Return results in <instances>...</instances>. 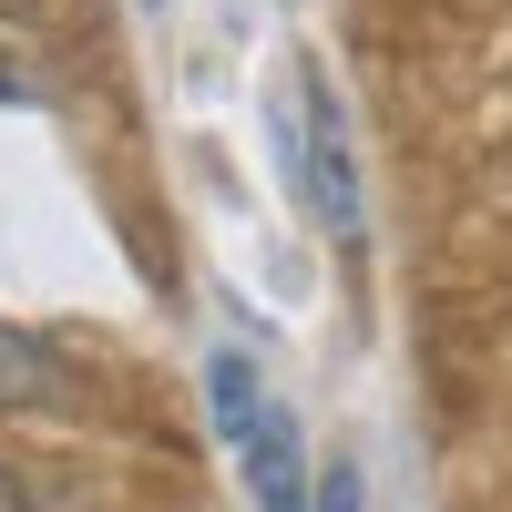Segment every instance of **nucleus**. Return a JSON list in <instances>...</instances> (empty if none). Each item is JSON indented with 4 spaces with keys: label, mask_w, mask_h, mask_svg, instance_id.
I'll use <instances>...</instances> for the list:
<instances>
[{
    "label": "nucleus",
    "mask_w": 512,
    "mask_h": 512,
    "mask_svg": "<svg viewBox=\"0 0 512 512\" xmlns=\"http://www.w3.org/2000/svg\"><path fill=\"white\" fill-rule=\"evenodd\" d=\"M205 410H216V431L236 451V472L256 492V512H308V441H297V410L267 390V369L246 349H216L205 359Z\"/></svg>",
    "instance_id": "nucleus-1"
},
{
    "label": "nucleus",
    "mask_w": 512,
    "mask_h": 512,
    "mask_svg": "<svg viewBox=\"0 0 512 512\" xmlns=\"http://www.w3.org/2000/svg\"><path fill=\"white\" fill-rule=\"evenodd\" d=\"M287 93H297V123H287L297 195H308V216L328 226V246H359L369 236V185H359V134H349V113H338V82L318 62H297Z\"/></svg>",
    "instance_id": "nucleus-2"
},
{
    "label": "nucleus",
    "mask_w": 512,
    "mask_h": 512,
    "mask_svg": "<svg viewBox=\"0 0 512 512\" xmlns=\"http://www.w3.org/2000/svg\"><path fill=\"white\" fill-rule=\"evenodd\" d=\"M62 390H72L62 349H52V338H31V328H11V318H0V410H52Z\"/></svg>",
    "instance_id": "nucleus-3"
},
{
    "label": "nucleus",
    "mask_w": 512,
    "mask_h": 512,
    "mask_svg": "<svg viewBox=\"0 0 512 512\" xmlns=\"http://www.w3.org/2000/svg\"><path fill=\"white\" fill-rule=\"evenodd\" d=\"M308 512H369V482H359V461H318V482H308Z\"/></svg>",
    "instance_id": "nucleus-4"
},
{
    "label": "nucleus",
    "mask_w": 512,
    "mask_h": 512,
    "mask_svg": "<svg viewBox=\"0 0 512 512\" xmlns=\"http://www.w3.org/2000/svg\"><path fill=\"white\" fill-rule=\"evenodd\" d=\"M0 512H41V502H31V482L11 472V461H0Z\"/></svg>",
    "instance_id": "nucleus-5"
}]
</instances>
